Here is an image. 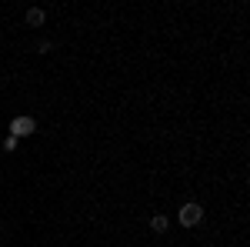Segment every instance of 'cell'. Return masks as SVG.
I'll list each match as a JSON object with an SVG mask.
<instances>
[{
  "instance_id": "obj_3",
  "label": "cell",
  "mask_w": 250,
  "mask_h": 247,
  "mask_svg": "<svg viewBox=\"0 0 250 247\" xmlns=\"http://www.w3.org/2000/svg\"><path fill=\"white\" fill-rule=\"evenodd\" d=\"M167 227H170V217H167V214H154V217H150V230H154V234H167Z\"/></svg>"
},
{
  "instance_id": "obj_4",
  "label": "cell",
  "mask_w": 250,
  "mask_h": 247,
  "mask_svg": "<svg viewBox=\"0 0 250 247\" xmlns=\"http://www.w3.org/2000/svg\"><path fill=\"white\" fill-rule=\"evenodd\" d=\"M43 20H47V14H43L40 7H30V10H27V23H30V27H40Z\"/></svg>"
},
{
  "instance_id": "obj_2",
  "label": "cell",
  "mask_w": 250,
  "mask_h": 247,
  "mask_svg": "<svg viewBox=\"0 0 250 247\" xmlns=\"http://www.w3.org/2000/svg\"><path fill=\"white\" fill-rule=\"evenodd\" d=\"M37 131V120H34V117H14V120H10V137H30V134Z\"/></svg>"
},
{
  "instance_id": "obj_1",
  "label": "cell",
  "mask_w": 250,
  "mask_h": 247,
  "mask_svg": "<svg viewBox=\"0 0 250 247\" xmlns=\"http://www.w3.org/2000/svg\"><path fill=\"white\" fill-rule=\"evenodd\" d=\"M177 221H180V224H184V227H197V224H200V221H204V207H200V204H184V207L177 210Z\"/></svg>"
},
{
  "instance_id": "obj_5",
  "label": "cell",
  "mask_w": 250,
  "mask_h": 247,
  "mask_svg": "<svg viewBox=\"0 0 250 247\" xmlns=\"http://www.w3.org/2000/svg\"><path fill=\"white\" fill-rule=\"evenodd\" d=\"M3 151H17V137H7L3 140Z\"/></svg>"
}]
</instances>
